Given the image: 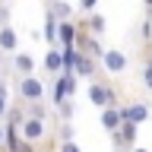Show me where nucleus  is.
I'll return each instance as SVG.
<instances>
[{"instance_id":"obj_1","label":"nucleus","mask_w":152,"mask_h":152,"mask_svg":"<svg viewBox=\"0 0 152 152\" xmlns=\"http://www.w3.org/2000/svg\"><path fill=\"white\" fill-rule=\"evenodd\" d=\"M19 95H22V102H41L45 98V83L38 76H22L19 79Z\"/></svg>"},{"instance_id":"obj_2","label":"nucleus","mask_w":152,"mask_h":152,"mask_svg":"<svg viewBox=\"0 0 152 152\" xmlns=\"http://www.w3.org/2000/svg\"><path fill=\"white\" fill-rule=\"evenodd\" d=\"M70 95H76V73H60L57 76V86H54V104L60 108Z\"/></svg>"},{"instance_id":"obj_3","label":"nucleus","mask_w":152,"mask_h":152,"mask_svg":"<svg viewBox=\"0 0 152 152\" xmlns=\"http://www.w3.org/2000/svg\"><path fill=\"white\" fill-rule=\"evenodd\" d=\"M121 121H124V124H136V127H140V124H146V121H149V108H146L142 102L121 104Z\"/></svg>"},{"instance_id":"obj_4","label":"nucleus","mask_w":152,"mask_h":152,"mask_svg":"<svg viewBox=\"0 0 152 152\" xmlns=\"http://www.w3.org/2000/svg\"><path fill=\"white\" fill-rule=\"evenodd\" d=\"M19 136L26 142H38V140H45L48 130H45V121H35V117H26V121L19 124Z\"/></svg>"},{"instance_id":"obj_5","label":"nucleus","mask_w":152,"mask_h":152,"mask_svg":"<svg viewBox=\"0 0 152 152\" xmlns=\"http://www.w3.org/2000/svg\"><path fill=\"white\" fill-rule=\"evenodd\" d=\"M102 66H104L111 76L124 73V70H127V54H124V51H114V48H111V51H104V54H102Z\"/></svg>"},{"instance_id":"obj_6","label":"nucleus","mask_w":152,"mask_h":152,"mask_svg":"<svg viewBox=\"0 0 152 152\" xmlns=\"http://www.w3.org/2000/svg\"><path fill=\"white\" fill-rule=\"evenodd\" d=\"M114 146H133L136 142V124H121V130L111 133Z\"/></svg>"},{"instance_id":"obj_7","label":"nucleus","mask_w":152,"mask_h":152,"mask_svg":"<svg viewBox=\"0 0 152 152\" xmlns=\"http://www.w3.org/2000/svg\"><path fill=\"white\" fill-rule=\"evenodd\" d=\"M121 108H104L102 111V130H108V133H117L121 130Z\"/></svg>"},{"instance_id":"obj_8","label":"nucleus","mask_w":152,"mask_h":152,"mask_svg":"<svg viewBox=\"0 0 152 152\" xmlns=\"http://www.w3.org/2000/svg\"><path fill=\"white\" fill-rule=\"evenodd\" d=\"M57 38H60V45H64V48H70V45H76V41H79V35H76V26L70 22V19H64V22L57 26Z\"/></svg>"},{"instance_id":"obj_9","label":"nucleus","mask_w":152,"mask_h":152,"mask_svg":"<svg viewBox=\"0 0 152 152\" xmlns=\"http://www.w3.org/2000/svg\"><path fill=\"white\" fill-rule=\"evenodd\" d=\"M16 45H19L16 32H13L10 26H0V51H7V54H13V51H16Z\"/></svg>"},{"instance_id":"obj_10","label":"nucleus","mask_w":152,"mask_h":152,"mask_svg":"<svg viewBox=\"0 0 152 152\" xmlns=\"http://www.w3.org/2000/svg\"><path fill=\"white\" fill-rule=\"evenodd\" d=\"M76 73L79 76H95V60L89 54H79L76 57Z\"/></svg>"},{"instance_id":"obj_11","label":"nucleus","mask_w":152,"mask_h":152,"mask_svg":"<svg viewBox=\"0 0 152 152\" xmlns=\"http://www.w3.org/2000/svg\"><path fill=\"white\" fill-rule=\"evenodd\" d=\"M45 66L51 73H64V57H60V51H48L45 54Z\"/></svg>"},{"instance_id":"obj_12","label":"nucleus","mask_w":152,"mask_h":152,"mask_svg":"<svg viewBox=\"0 0 152 152\" xmlns=\"http://www.w3.org/2000/svg\"><path fill=\"white\" fill-rule=\"evenodd\" d=\"M13 64H16L19 73H26V76H32V70H35V64H32V57H28V54H16V57H13Z\"/></svg>"},{"instance_id":"obj_13","label":"nucleus","mask_w":152,"mask_h":152,"mask_svg":"<svg viewBox=\"0 0 152 152\" xmlns=\"http://www.w3.org/2000/svg\"><path fill=\"white\" fill-rule=\"evenodd\" d=\"M57 26H60V22H57V16H54V13H48V19H45V38L51 41V45L57 41Z\"/></svg>"},{"instance_id":"obj_14","label":"nucleus","mask_w":152,"mask_h":152,"mask_svg":"<svg viewBox=\"0 0 152 152\" xmlns=\"http://www.w3.org/2000/svg\"><path fill=\"white\" fill-rule=\"evenodd\" d=\"M104 26H108V22H104V16H92V19H89V32H92V35H102Z\"/></svg>"},{"instance_id":"obj_15","label":"nucleus","mask_w":152,"mask_h":152,"mask_svg":"<svg viewBox=\"0 0 152 152\" xmlns=\"http://www.w3.org/2000/svg\"><path fill=\"white\" fill-rule=\"evenodd\" d=\"M51 13H54V16H60V19H66L73 10H70V3H60V0H57L54 7H51Z\"/></svg>"},{"instance_id":"obj_16","label":"nucleus","mask_w":152,"mask_h":152,"mask_svg":"<svg viewBox=\"0 0 152 152\" xmlns=\"http://www.w3.org/2000/svg\"><path fill=\"white\" fill-rule=\"evenodd\" d=\"M57 111H60V117H64V124H70V117H73V104H70V102H64L60 108H57Z\"/></svg>"},{"instance_id":"obj_17","label":"nucleus","mask_w":152,"mask_h":152,"mask_svg":"<svg viewBox=\"0 0 152 152\" xmlns=\"http://www.w3.org/2000/svg\"><path fill=\"white\" fill-rule=\"evenodd\" d=\"M142 86H146V89H152V60L142 66Z\"/></svg>"},{"instance_id":"obj_18","label":"nucleus","mask_w":152,"mask_h":152,"mask_svg":"<svg viewBox=\"0 0 152 152\" xmlns=\"http://www.w3.org/2000/svg\"><path fill=\"white\" fill-rule=\"evenodd\" d=\"M60 152H79V142H73V140L64 142V146H60Z\"/></svg>"},{"instance_id":"obj_19","label":"nucleus","mask_w":152,"mask_h":152,"mask_svg":"<svg viewBox=\"0 0 152 152\" xmlns=\"http://www.w3.org/2000/svg\"><path fill=\"white\" fill-rule=\"evenodd\" d=\"M3 114H7V89L0 92V117H3Z\"/></svg>"},{"instance_id":"obj_20","label":"nucleus","mask_w":152,"mask_h":152,"mask_svg":"<svg viewBox=\"0 0 152 152\" xmlns=\"http://www.w3.org/2000/svg\"><path fill=\"white\" fill-rule=\"evenodd\" d=\"M95 3H98V0H79V7H83V10H95Z\"/></svg>"},{"instance_id":"obj_21","label":"nucleus","mask_w":152,"mask_h":152,"mask_svg":"<svg viewBox=\"0 0 152 152\" xmlns=\"http://www.w3.org/2000/svg\"><path fill=\"white\" fill-rule=\"evenodd\" d=\"M3 140H7V127L0 124V146H3Z\"/></svg>"},{"instance_id":"obj_22","label":"nucleus","mask_w":152,"mask_h":152,"mask_svg":"<svg viewBox=\"0 0 152 152\" xmlns=\"http://www.w3.org/2000/svg\"><path fill=\"white\" fill-rule=\"evenodd\" d=\"M130 152H149V149H142V146H133V149Z\"/></svg>"},{"instance_id":"obj_23","label":"nucleus","mask_w":152,"mask_h":152,"mask_svg":"<svg viewBox=\"0 0 152 152\" xmlns=\"http://www.w3.org/2000/svg\"><path fill=\"white\" fill-rule=\"evenodd\" d=\"M142 3H146V7H152V0H142Z\"/></svg>"}]
</instances>
